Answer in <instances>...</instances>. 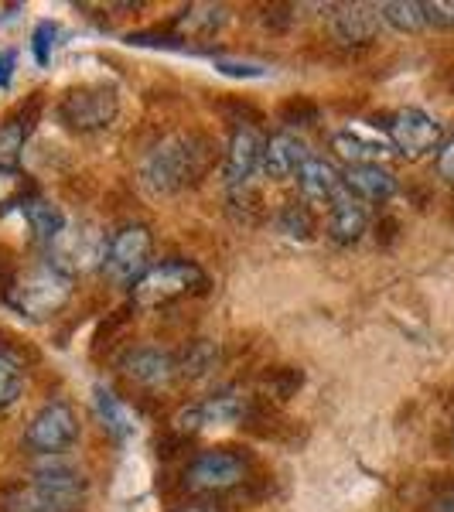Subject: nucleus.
<instances>
[{
  "label": "nucleus",
  "instance_id": "f257e3e1",
  "mask_svg": "<svg viewBox=\"0 0 454 512\" xmlns=\"http://www.w3.org/2000/svg\"><path fill=\"white\" fill-rule=\"evenodd\" d=\"M212 168V144L198 134H175L161 140L140 164V185L151 195H178L192 188Z\"/></svg>",
  "mask_w": 454,
  "mask_h": 512
},
{
  "label": "nucleus",
  "instance_id": "f03ea898",
  "mask_svg": "<svg viewBox=\"0 0 454 512\" xmlns=\"http://www.w3.org/2000/svg\"><path fill=\"white\" fill-rule=\"evenodd\" d=\"M86 475L69 465H45L38 468L28 482L11 485L0 502L4 512H76V506L86 499Z\"/></svg>",
  "mask_w": 454,
  "mask_h": 512
},
{
  "label": "nucleus",
  "instance_id": "7ed1b4c3",
  "mask_svg": "<svg viewBox=\"0 0 454 512\" xmlns=\"http://www.w3.org/2000/svg\"><path fill=\"white\" fill-rule=\"evenodd\" d=\"M205 291H209V277L195 260L168 256L161 263H151V270L130 287V297H134V308H164L171 301Z\"/></svg>",
  "mask_w": 454,
  "mask_h": 512
},
{
  "label": "nucleus",
  "instance_id": "20e7f679",
  "mask_svg": "<svg viewBox=\"0 0 454 512\" xmlns=\"http://www.w3.org/2000/svg\"><path fill=\"white\" fill-rule=\"evenodd\" d=\"M69 297H72V274H65L62 267H55L48 260L14 280V287L4 294V304L31 321H45L55 311H62L69 304Z\"/></svg>",
  "mask_w": 454,
  "mask_h": 512
},
{
  "label": "nucleus",
  "instance_id": "39448f33",
  "mask_svg": "<svg viewBox=\"0 0 454 512\" xmlns=\"http://www.w3.org/2000/svg\"><path fill=\"white\" fill-rule=\"evenodd\" d=\"M250 478V458L236 448H205L198 451L181 472V489L195 495H219Z\"/></svg>",
  "mask_w": 454,
  "mask_h": 512
},
{
  "label": "nucleus",
  "instance_id": "423d86ee",
  "mask_svg": "<svg viewBox=\"0 0 454 512\" xmlns=\"http://www.w3.org/2000/svg\"><path fill=\"white\" fill-rule=\"evenodd\" d=\"M151 253H154L151 229L140 226V222H130V226H120L117 233L106 239L99 270L117 287H134L151 270Z\"/></svg>",
  "mask_w": 454,
  "mask_h": 512
},
{
  "label": "nucleus",
  "instance_id": "0eeeda50",
  "mask_svg": "<svg viewBox=\"0 0 454 512\" xmlns=\"http://www.w3.org/2000/svg\"><path fill=\"white\" fill-rule=\"evenodd\" d=\"M120 113V96L113 86H103V82H89V86H76L69 89L59 106H55V117H59L62 127H69L72 134H96V130H106Z\"/></svg>",
  "mask_w": 454,
  "mask_h": 512
},
{
  "label": "nucleus",
  "instance_id": "6e6552de",
  "mask_svg": "<svg viewBox=\"0 0 454 512\" xmlns=\"http://www.w3.org/2000/svg\"><path fill=\"white\" fill-rule=\"evenodd\" d=\"M24 448L31 454H62L79 441V417L65 400H48L24 427Z\"/></svg>",
  "mask_w": 454,
  "mask_h": 512
},
{
  "label": "nucleus",
  "instance_id": "1a4fd4ad",
  "mask_svg": "<svg viewBox=\"0 0 454 512\" xmlns=\"http://www.w3.org/2000/svg\"><path fill=\"white\" fill-rule=\"evenodd\" d=\"M383 127H386V137H390L393 151L410 161L424 158L427 151H437V147H441V123H437L431 113L417 110V106L396 110Z\"/></svg>",
  "mask_w": 454,
  "mask_h": 512
},
{
  "label": "nucleus",
  "instance_id": "9d476101",
  "mask_svg": "<svg viewBox=\"0 0 454 512\" xmlns=\"http://www.w3.org/2000/svg\"><path fill=\"white\" fill-rule=\"evenodd\" d=\"M263 151H267V137H263L253 123H239L233 130V137H229L226 164H222L229 192L253 188V178L263 171Z\"/></svg>",
  "mask_w": 454,
  "mask_h": 512
},
{
  "label": "nucleus",
  "instance_id": "9b49d317",
  "mask_svg": "<svg viewBox=\"0 0 454 512\" xmlns=\"http://www.w3.org/2000/svg\"><path fill=\"white\" fill-rule=\"evenodd\" d=\"M246 410H250L246 396H239L236 390H219V393L205 396V400H198L192 407L181 410L175 417V431L192 437L198 431H205V427H226V424L243 420Z\"/></svg>",
  "mask_w": 454,
  "mask_h": 512
},
{
  "label": "nucleus",
  "instance_id": "f8f14e48",
  "mask_svg": "<svg viewBox=\"0 0 454 512\" xmlns=\"http://www.w3.org/2000/svg\"><path fill=\"white\" fill-rule=\"evenodd\" d=\"M120 373L137 386H147V390H161V386H171L181 376L178 369V355L154 349V345H137L120 359Z\"/></svg>",
  "mask_w": 454,
  "mask_h": 512
},
{
  "label": "nucleus",
  "instance_id": "ddd939ff",
  "mask_svg": "<svg viewBox=\"0 0 454 512\" xmlns=\"http://www.w3.org/2000/svg\"><path fill=\"white\" fill-rule=\"evenodd\" d=\"M379 28H383V18H379V7L373 4H338L332 14V35L352 48L373 45L379 38Z\"/></svg>",
  "mask_w": 454,
  "mask_h": 512
},
{
  "label": "nucleus",
  "instance_id": "4468645a",
  "mask_svg": "<svg viewBox=\"0 0 454 512\" xmlns=\"http://www.w3.org/2000/svg\"><path fill=\"white\" fill-rule=\"evenodd\" d=\"M315 154L308 151L301 137L291 134V130H280V134L267 137V151H263V175L274 181H287L297 178V171L304 168Z\"/></svg>",
  "mask_w": 454,
  "mask_h": 512
},
{
  "label": "nucleus",
  "instance_id": "2eb2a0df",
  "mask_svg": "<svg viewBox=\"0 0 454 512\" xmlns=\"http://www.w3.org/2000/svg\"><path fill=\"white\" fill-rule=\"evenodd\" d=\"M38 106H41L38 99H31L28 106H21L18 113H11V117L0 123V175H18L24 144H28L38 120Z\"/></svg>",
  "mask_w": 454,
  "mask_h": 512
},
{
  "label": "nucleus",
  "instance_id": "dca6fc26",
  "mask_svg": "<svg viewBox=\"0 0 454 512\" xmlns=\"http://www.w3.org/2000/svg\"><path fill=\"white\" fill-rule=\"evenodd\" d=\"M297 188H301L304 202H318V205H328V209H332L338 198L349 195L342 171L325 158H311L301 171H297Z\"/></svg>",
  "mask_w": 454,
  "mask_h": 512
},
{
  "label": "nucleus",
  "instance_id": "f3484780",
  "mask_svg": "<svg viewBox=\"0 0 454 512\" xmlns=\"http://www.w3.org/2000/svg\"><path fill=\"white\" fill-rule=\"evenodd\" d=\"M342 178L349 195L359 198V202L383 205L396 195V175L390 168H383V164H349L342 171Z\"/></svg>",
  "mask_w": 454,
  "mask_h": 512
},
{
  "label": "nucleus",
  "instance_id": "a211bd4d",
  "mask_svg": "<svg viewBox=\"0 0 454 512\" xmlns=\"http://www.w3.org/2000/svg\"><path fill=\"white\" fill-rule=\"evenodd\" d=\"M369 229V212L359 198L345 195L328 209V222H325V236L332 239L335 246H352L359 243L362 233Z\"/></svg>",
  "mask_w": 454,
  "mask_h": 512
},
{
  "label": "nucleus",
  "instance_id": "6ab92c4d",
  "mask_svg": "<svg viewBox=\"0 0 454 512\" xmlns=\"http://www.w3.org/2000/svg\"><path fill=\"white\" fill-rule=\"evenodd\" d=\"M229 21V11L222 4H192L185 11L175 14L171 21V31H175L178 41L188 38H216Z\"/></svg>",
  "mask_w": 454,
  "mask_h": 512
},
{
  "label": "nucleus",
  "instance_id": "aec40b11",
  "mask_svg": "<svg viewBox=\"0 0 454 512\" xmlns=\"http://www.w3.org/2000/svg\"><path fill=\"white\" fill-rule=\"evenodd\" d=\"M93 403H96V414L99 420H103V431L113 437V441H130L137 431V424H134V414L127 410V403L120 400L113 390H106L103 383L93 386Z\"/></svg>",
  "mask_w": 454,
  "mask_h": 512
},
{
  "label": "nucleus",
  "instance_id": "412c9836",
  "mask_svg": "<svg viewBox=\"0 0 454 512\" xmlns=\"http://www.w3.org/2000/svg\"><path fill=\"white\" fill-rule=\"evenodd\" d=\"M21 216L28 219L31 233H35L41 243H55L62 233H65V216L62 209L55 202H48V198L41 195H24L21 198Z\"/></svg>",
  "mask_w": 454,
  "mask_h": 512
},
{
  "label": "nucleus",
  "instance_id": "4be33fe9",
  "mask_svg": "<svg viewBox=\"0 0 454 512\" xmlns=\"http://www.w3.org/2000/svg\"><path fill=\"white\" fill-rule=\"evenodd\" d=\"M332 147L338 151V158H345L349 164H379V158L390 154V144L373 137H362L359 130H338L332 137Z\"/></svg>",
  "mask_w": 454,
  "mask_h": 512
},
{
  "label": "nucleus",
  "instance_id": "5701e85b",
  "mask_svg": "<svg viewBox=\"0 0 454 512\" xmlns=\"http://www.w3.org/2000/svg\"><path fill=\"white\" fill-rule=\"evenodd\" d=\"M379 18L390 24V28L403 31V35H417V31L427 28L424 4H417V0H390V4H379Z\"/></svg>",
  "mask_w": 454,
  "mask_h": 512
},
{
  "label": "nucleus",
  "instance_id": "b1692460",
  "mask_svg": "<svg viewBox=\"0 0 454 512\" xmlns=\"http://www.w3.org/2000/svg\"><path fill=\"white\" fill-rule=\"evenodd\" d=\"M277 229L291 239H311V233H315V212L304 202H284L277 212Z\"/></svg>",
  "mask_w": 454,
  "mask_h": 512
},
{
  "label": "nucleus",
  "instance_id": "393cba45",
  "mask_svg": "<svg viewBox=\"0 0 454 512\" xmlns=\"http://www.w3.org/2000/svg\"><path fill=\"white\" fill-rule=\"evenodd\" d=\"M24 390V369L11 352L0 349V410L14 407Z\"/></svg>",
  "mask_w": 454,
  "mask_h": 512
},
{
  "label": "nucleus",
  "instance_id": "a878e982",
  "mask_svg": "<svg viewBox=\"0 0 454 512\" xmlns=\"http://www.w3.org/2000/svg\"><path fill=\"white\" fill-rule=\"evenodd\" d=\"M216 359H219L216 345H212V342H195L185 355H178V369H181V376L198 379V376H205L212 366H216Z\"/></svg>",
  "mask_w": 454,
  "mask_h": 512
},
{
  "label": "nucleus",
  "instance_id": "bb28decb",
  "mask_svg": "<svg viewBox=\"0 0 454 512\" xmlns=\"http://www.w3.org/2000/svg\"><path fill=\"white\" fill-rule=\"evenodd\" d=\"M318 117H321L318 103L308 96H291L277 110V120L284 123V127H311V123H318Z\"/></svg>",
  "mask_w": 454,
  "mask_h": 512
},
{
  "label": "nucleus",
  "instance_id": "cd10ccee",
  "mask_svg": "<svg viewBox=\"0 0 454 512\" xmlns=\"http://www.w3.org/2000/svg\"><path fill=\"white\" fill-rule=\"evenodd\" d=\"M55 35H59V28H55L52 21H41L38 28H35V35H31V52H35V62H38V65H48V62H52Z\"/></svg>",
  "mask_w": 454,
  "mask_h": 512
},
{
  "label": "nucleus",
  "instance_id": "c85d7f7f",
  "mask_svg": "<svg viewBox=\"0 0 454 512\" xmlns=\"http://www.w3.org/2000/svg\"><path fill=\"white\" fill-rule=\"evenodd\" d=\"M270 383V390H274L277 400H291V396L301 390V383H304V376H301V369H294V366H284V369H277L274 376L267 379Z\"/></svg>",
  "mask_w": 454,
  "mask_h": 512
},
{
  "label": "nucleus",
  "instance_id": "c756f323",
  "mask_svg": "<svg viewBox=\"0 0 454 512\" xmlns=\"http://www.w3.org/2000/svg\"><path fill=\"white\" fill-rule=\"evenodd\" d=\"M427 24L437 31H454V0H427L424 4Z\"/></svg>",
  "mask_w": 454,
  "mask_h": 512
},
{
  "label": "nucleus",
  "instance_id": "7c9ffc66",
  "mask_svg": "<svg viewBox=\"0 0 454 512\" xmlns=\"http://www.w3.org/2000/svg\"><path fill=\"white\" fill-rule=\"evenodd\" d=\"M216 69L222 76H233V79H260L267 76V69L257 62H229V59H216Z\"/></svg>",
  "mask_w": 454,
  "mask_h": 512
},
{
  "label": "nucleus",
  "instance_id": "2f4dec72",
  "mask_svg": "<svg viewBox=\"0 0 454 512\" xmlns=\"http://www.w3.org/2000/svg\"><path fill=\"white\" fill-rule=\"evenodd\" d=\"M437 178L448 181V185H454V134L448 140H441V147H437Z\"/></svg>",
  "mask_w": 454,
  "mask_h": 512
},
{
  "label": "nucleus",
  "instance_id": "473e14b6",
  "mask_svg": "<svg viewBox=\"0 0 454 512\" xmlns=\"http://www.w3.org/2000/svg\"><path fill=\"white\" fill-rule=\"evenodd\" d=\"M18 263L11 260V253L7 250H0V301H4V294L14 287V280H18Z\"/></svg>",
  "mask_w": 454,
  "mask_h": 512
},
{
  "label": "nucleus",
  "instance_id": "72a5a7b5",
  "mask_svg": "<svg viewBox=\"0 0 454 512\" xmlns=\"http://www.w3.org/2000/svg\"><path fill=\"white\" fill-rule=\"evenodd\" d=\"M14 52H7V48H0V89H7L11 86V79H14Z\"/></svg>",
  "mask_w": 454,
  "mask_h": 512
},
{
  "label": "nucleus",
  "instance_id": "f704fd0d",
  "mask_svg": "<svg viewBox=\"0 0 454 512\" xmlns=\"http://www.w3.org/2000/svg\"><path fill=\"white\" fill-rule=\"evenodd\" d=\"M434 512H454V482L434 495Z\"/></svg>",
  "mask_w": 454,
  "mask_h": 512
},
{
  "label": "nucleus",
  "instance_id": "c9c22d12",
  "mask_svg": "<svg viewBox=\"0 0 454 512\" xmlns=\"http://www.w3.org/2000/svg\"><path fill=\"white\" fill-rule=\"evenodd\" d=\"M171 512H222L219 506H212V502H188V506H178Z\"/></svg>",
  "mask_w": 454,
  "mask_h": 512
}]
</instances>
